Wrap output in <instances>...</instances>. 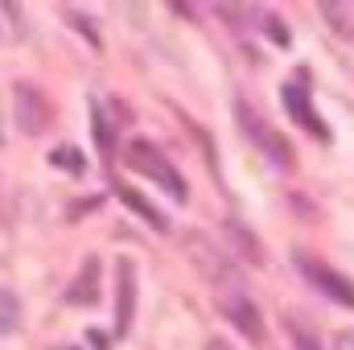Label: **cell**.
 <instances>
[{
  "mask_svg": "<svg viewBox=\"0 0 354 350\" xmlns=\"http://www.w3.org/2000/svg\"><path fill=\"white\" fill-rule=\"evenodd\" d=\"M206 350H231V347H227L223 338H210V342H206Z\"/></svg>",
  "mask_w": 354,
  "mask_h": 350,
  "instance_id": "obj_15",
  "label": "cell"
},
{
  "mask_svg": "<svg viewBox=\"0 0 354 350\" xmlns=\"http://www.w3.org/2000/svg\"><path fill=\"white\" fill-rule=\"evenodd\" d=\"M50 161H54L58 169H66V174H83V169H87V161H83V157H79V149H71V145L54 149V153H50Z\"/></svg>",
  "mask_w": 354,
  "mask_h": 350,
  "instance_id": "obj_11",
  "label": "cell"
},
{
  "mask_svg": "<svg viewBox=\"0 0 354 350\" xmlns=\"http://www.w3.org/2000/svg\"><path fill=\"white\" fill-rule=\"evenodd\" d=\"M66 301H71V305H95V301H99V260H95V256L83 264V276L66 288Z\"/></svg>",
  "mask_w": 354,
  "mask_h": 350,
  "instance_id": "obj_8",
  "label": "cell"
},
{
  "mask_svg": "<svg viewBox=\"0 0 354 350\" xmlns=\"http://www.w3.org/2000/svg\"><path fill=\"white\" fill-rule=\"evenodd\" d=\"M21 326V301L12 288H0V334H12Z\"/></svg>",
  "mask_w": 354,
  "mask_h": 350,
  "instance_id": "obj_10",
  "label": "cell"
},
{
  "mask_svg": "<svg viewBox=\"0 0 354 350\" xmlns=\"http://www.w3.org/2000/svg\"><path fill=\"white\" fill-rule=\"evenodd\" d=\"M292 264H297V272H301L322 297H330V301H338V305L354 309V284L342 276V272H334L330 264L313 260V256H305V252H292Z\"/></svg>",
  "mask_w": 354,
  "mask_h": 350,
  "instance_id": "obj_2",
  "label": "cell"
},
{
  "mask_svg": "<svg viewBox=\"0 0 354 350\" xmlns=\"http://www.w3.org/2000/svg\"><path fill=\"white\" fill-rule=\"evenodd\" d=\"M268 33H272L276 42H288V33H284V25H280V17H268Z\"/></svg>",
  "mask_w": 354,
  "mask_h": 350,
  "instance_id": "obj_13",
  "label": "cell"
},
{
  "mask_svg": "<svg viewBox=\"0 0 354 350\" xmlns=\"http://www.w3.org/2000/svg\"><path fill=\"white\" fill-rule=\"evenodd\" d=\"M120 272V305H115V330L128 334L132 317H136V264L132 260H120L115 264Z\"/></svg>",
  "mask_w": 354,
  "mask_h": 350,
  "instance_id": "obj_6",
  "label": "cell"
},
{
  "mask_svg": "<svg viewBox=\"0 0 354 350\" xmlns=\"http://www.w3.org/2000/svg\"><path fill=\"white\" fill-rule=\"evenodd\" d=\"M120 198H124V202H128V206H132V210H136V214L153 227V231H161V235L169 231V219H165V214H161L149 198H140V194H136V190H128V185H120Z\"/></svg>",
  "mask_w": 354,
  "mask_h": 350,
  "instance_id": "obj_9",
  "label": "cell"
},
{
  "mask_svg": "<svg viewBox=\"0 0 354 350\" xmlns=\"http://www.w3.org/2000/svg\"><path fill=\"white\" fill-rule=\"evenodd\" d=\"M124 161H128V169L145 174L149 181H157L165 194H174L177 202H185V198H189V190H185V177H181L174 165H169V157H165L157 145H149V140H132V145H128V153H124Z\"/></svg>",
  "mask_w": 354,
  "mask_h": 350,
  "instance_id": "obj_1",
  "label": "cell"
},
{
  "mask_svg": "<svg viewBox=\"0 0 354 350\" xmlns=\"http://www.w3.org/2000/svg\"><path fill=\"white\" fill-rule=\"evenodd\" d=\"M91 116H95V140H99V149L111 157V128H107V116H103V107H99V103H91Z\"/></svg>",
  "mask_w": 354,
  "mask_h": 350,
  "instance_id": "obj_12",
  "label": "cell"
},
{
  "mask_svg": "<svg viewBox=\"0 0 354 350\" xmlns=\"http://www.w3.org/2000/svg\"><path fill=\"white\" fill-rule=\"evenodd\" d=\"M223 309H227V317H231L252 342H264V322H260V309L252 305V297H227Z\"/></svg>",
  "mask_w": 354,
  "mask_h": 350,
  "instance_id": "obj_7",
  "label": "cell"
},
{
  "mask_svg": "<svg viewBox=\"0 0 354 350\" xmlns=\"http://www.w3.org/2000/svg\"><path fill=\"white\" fill-rule=\"evenodd\" d=\"M12 107H17V128H21L25 136L46 132L50 107H46V95L33 87V83H17V87H12Z\"/></svg>",
  "mask_w": 354,
  "mask_h": 350,
  "instance_id": "obj_4",
  "label": "cell"
},
{
  "mask_svg": "<svg viewBox=\"0 0 354 350\" xmlns=\"http://www.w3.org/2000/svg\"><path fill=\"white\" fill-rule=\"evenodd\" d=\"M334 350H354V330L338 334V338H334Z\"/></svg>",
  "mask_w": 354,
  "mask_h": 350,
  "instance_id": "obj_14",
  "label": "cell"
},
{
  "mask_svg": "<svg viewBox=\"0 0 354 350\" xmlns=\"http://www.w3.org/2000/svg\"><path fill=\"white\" fill-rule=\"evenodd\" d=\"M235 111H239V128H243L260 149H264L268 161H276L280 169H288V165H292V149H288V140H284L280 132H272V128H268L264 116H260L252 103H243V99H239V103H235Z\"/></svg>",
  "mask_w": 354,
  "mask_h": 350,
  "instance_id": "obj_3",
  "label": "cell"
},
{
  "mask_svg": "<svg viewBox=\"0 0 354 350\" xmlns=\"http://www.w3.org/2000/svg\"><path fill=\"white\" fill-rule=\"evenodd\" d=\"M280 99H284V107H288V116L301 124V128H309L317 140H330V128L322 124V116H317V107L309 103V87H301V83H284L280 91Z\"/></svg>",
  "mask_w": 354,
  "mask_h": 350,
  "instance_id": "obj_5",
  "label": "cell"
}]
</instances>
